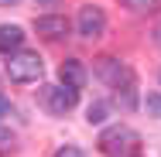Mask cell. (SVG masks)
<instances>
[{
    "label": "cell",
    "mask_w": 161,
    "mask_h": 157,
    "mask_svg": "<svg viewBox=\"0 0 161 157\" xmlns=\"http://www.w3.org/2000/svg\"><path fill=\"white\" fill-rule=\"evenodd\" d=\"M96 75L110 86V89H117V92H124V102L127 106H134V68L130 65H124L120 58H110V55H103V58H96Z\"/></svg>",
    "instance_id": "1"
},
{
    "label": "cell",
    "mask_w": 161,
    "mask_h": 157,
    "mask_svg": "<svg viewBox=\"0 0 161 157\" xmlns=\"http://www.w3.org/2000/svg\"><path fill=\"white\" fill-rule=\"evenodd\" d=\"M99 150L106 157H134L137 150H141V137L130 130V126L117 123V126H106L103 133H99Z\"/></svg>",
    "instance_id": "2"
},
{
    "label": "cell",
    "mask_w": 161,
    "mask_h": 157,
    "mask_svg": "<svg viewBox=\"0 0 161 157\" xmlns=\"http://www.w3.org/2000/svg\"><path fill=\"white\" fill-rule=\"evenodd\" d=\"M45 72L41 65V55L38 51H14L10 62H7V79L24 86V82H38V75Z\"/></svg>",
    "instance_id": "3"
},
{
    "label": "cell",
    "mask_w": 161,
    "mask_h": 157,
    "mask_svg": "<svg viewBox=\"0 0 161 157\" xmlns=\"http://www.w3.org/2000/svg\"><path fill=\"white\" fill-rule=\"evenodd\" d=\"M41 99H45V109H48V113L62 116V113H69V109H75L79 89H72V86H65V82H62V86H45Z\"/></svg>",
    "instance_id": "4"
},
{
    "label": "cell",
    "mask_w": 161,
    "mask_h": 157,
    "mask_svg": "<svg viewBox=\"0 0 161 157\" xmlns=\"http://www.w3.org/2000/svg\"><path fill=\"white\" fill-rule=\"evenodd\" d=\"M75 28L82 38H103L106 34V14H103V7H93V3H86V7H79V17H75Z\"/></svg>",
    "instance_id": "5"
},
{
    "label": "cell",
    "mask_w": 161,
    "mask_h": 157,
    "mask_svg": "<svg viewBox=\"0 0 161 157\" xmlns=\"http://www.w3.org/2000/svg\"><path fill=\"white\" fill-rule=\"evenodd\" d=\"M34 31L41 38H48V41H58V38L69 34V21L62 14H45V17H34Z\"/></svg>",
    "instance_id": "6"
},
{
    "label": "cell",
    "mask_w": 161,
    "mask_h": 157,
    "mask_svg": "<svg viewBox=\"0 0 161 157\" xmlns=\"http://www.w3.org/2000/svg\"><path fill=\"white\" fill-rule=\"evenodd\" d=\"M58 79H62L65 86H72V89H82L86 86V68L75 62V58H65L58 65Z\"/></svg>",
    "instance_id": "7"
},
{
    "label": "cell",
    "mask_w": 161,
    "mask_h": 157,
    "mask_svg": "<svg viewBox=\"0 0 161 157\" xmlns=\"http://www.w3.org/2000/svg\"><path fill=\"white\" fill-rule=\"evenodd\" d=\"M21 44H24V31L17 24L0 28V55H14V51H21Z\"/></svg>",
    "instance_id": "8"
},
{
    "label": "cell",
    "mask_w": 161,
    "mask_h": 157,
    "mask_svg": "<svg viewBox=\"0 0 161 157\" xmlns=\"http://www.w3.org/2000/svg\"><path fill=\"white\" fill-rule=\"evenodd\" d=\"M127 10H134V14H151L154 7H158V0H120Z\"/></svg>",
    "instance_id": "9"
},
{
    "label": "cell",
    "mask_w": 161,
    "mask_h": 157,
    "mask_svg": "<svg viewBox=\"0 0 161 157\" xmlns=\"http://www.w3.org/2000/svg\"><path fill=\"white\" fill-rule=\"evenodd\" d=\"M144 109L161 120V92H147V96H144Z\"/></svg>",
    "instance_id": "10"
},
{
    "label": "cell",
    "mask_w": 161,
    "mask_h": 157,
    "mask_svg": "<svg viewBox=\"0 0 161 157\" xmlns=\"http://www.w3.org/2000/svg\"><path fill=\"white\" fill-rule=\"evenodd\" d=\"M86 120H89V123H103V120H106V106H103V102H93V106L86 109Z\"/></svg>",
    "instance_id": "11"
},
{
    "label": "cell",
    "mask_w": 161,
    "mask_h": 157,
    "mask_svg": "<svg viewBox=\"0 0 161 157\" xmlns=\"http://www.w3.org/2000/svg\"><path fill=\"white\" fill-rule=\"evenodd\" d=\"M10 147H14V137H10V130H0V154H10Z\"/></svg>",
    "instance_id": "12"
},
{
    "label": "cell",
    "mask_w": 161,
    "mask_h": 157,
    "mask_svg": "<svg viewBox=\"0 0 161 157\" xmlns=\"http://www.w3.org/2000/svg\"><path fill=\"white\" fill-rule=\"evenodd\" d=\"M55 157H86V154H82L79 147H58V150H55Z\"/></svg>",
    "instance_id": "13"
},
{
    "label": "cell",
    "mask_w": 161,
    "mask_h": 157,
    "mask_svg": "<svg viewBox=\"0 0 161 157\" xmlns=\"http://www.w3.org/2000/svg\"><path fill=\"white\" fill-rule=\"evenodd\" d=\"M7 109H10V102H7V96H0V120L7 116Z\"/></svg>",
    "instance_id": "14"
},
{
    "label": "cell",
    "mask_w": 161,
    "mask_h": 157,
    "mask_svg": "<svg viewBox=\"0 0 161 157\" xmlns=\"http://www.w3.org/2000/svg\"><path fill=\"white\" fill-rule=\"evenodd\" d=\"M154 34H158V44H161V24H158V28H154Z\"/></svg>",
    "instance_id": "15"
},
{
    "label": "cell",
    "mask_w": 161,
    "mask_h": 157,
    "mask_svg": "<svg viewBox=\"0 0 161 157\" xmlns=\"http://www.w3.org/2000/svg\"><path fill=\"white\" fill-rule=\"evenodd\" d=\"M158 79H161V72H158Z\"/></svg>",
    "instance_id": "16"
},
{
    "label": "cell",
    "mask_w": 161,
    "mask_h": 157,
    "mask_svg": "<svg viewBox=\"0 0 161 157\" xmlns=\"http://www.w3.org/2000/svg\"><path fill=\"white\" fill-rule=\"evenodd\" d=\"M0 3H3V0H0Z\"/></svg>",
    "instance_id": "17"
}]
</instances>
